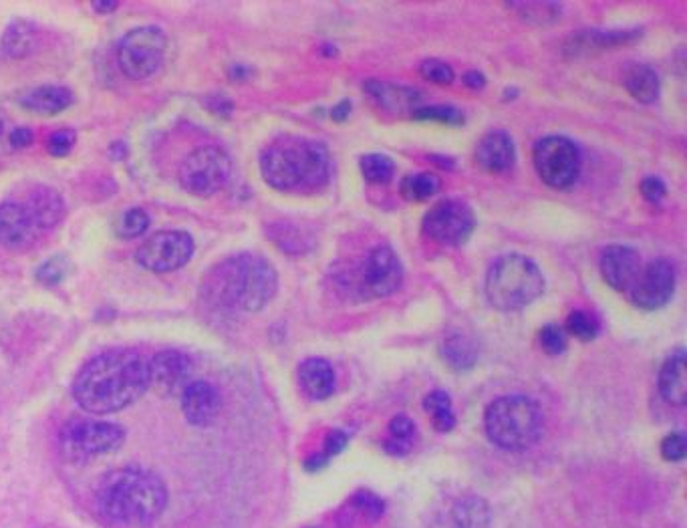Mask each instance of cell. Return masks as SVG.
<instances>
[{"label": "cell", "mask_w": 687, "mask_h": 528, "mask_svg": "<svg viewBox=\"0 0 687 528\" xmlns=\"http://www.w3.org/2000/svg\"><path fill=\"white\" fill-rule=\"evenodd\" d=\"M516 160L514 142L504 131H490L476 148V162L490 174H502L512 168Z\"/></svg>", "instance_id": "d6986e66"}, {"label": "cell", "mask_w": 687, "mask_h": 528, "mask_svg": "<svg viewBox=\"0 0 687 528\" xmlns=\"http://www.w3.org/2000/svg\"><path fill=\"white\" fill-rule=\"evenodd\" d=\"M623 85L631 93V97L641 103H653L659 97V77L647 65H629L623 73Z\"/></svg>", "instance_id": "d4e9b609"}, {"label": "cell", "mask_w": 687, "mask_h": 528, "mask_svg": "<svg viewBox=\"0 0 687 528\" xmlns=\"http://www.w3.org/2000/svg\"><path fill=\"white\" fill-rule=\"evenodd\" d=\"M661 454L665 460L669 462H679L685 458V438L683 434L675 432V434H669L663 442H661Z\"/></svg>", "instance_id": "b9f144b4"}, {"label": "cell", "mask_w": 687, "mask_h": 528, "mask_svg": "<svg viewBox=\"0 0 687 528\" xmlns=\"http://www.w3.org/2000/svg\"><path fill=\"white\" fill-rule=\"evenodd\" d=\"M168 39L158 27H137L117 47V63L129 79H148L164 63Z\"/></svg>", "instance_id": "52a82bcc"}, {"label": "cell", "mask_w": 687, "mask_h": 528, "mask_svg": "<svg viewBox=\"0 0 687 528\" xmlns=\"http://www.w3.org/2000/svg\"><path fill=\"white\" fill-rule=\"evenodd\" d=\"M23 206L31 214V218L37 224L41 234L55 228L65 214L63 198L55 190L45 188V186L35 188V192L29 196V200Z\"/></svg>", "instance_id": "7402d4cb"}, {"label": "cell", "mask_w": 687, "mask_h": 528, "mask_svg": "<svg viewBox=\"0 0 687 528\" xmlns=\"http://www.w3.org/2000/svg\"><path fill=\"white\" fill-rule=\"evenodd\" d=\"M442 355L458 371L472 369L478 361V351H476L474 343L468 337H464L462 333H454L444 341Z\"/></svg>", "instance_id": "83f0119b"}, {"label": "cell", "mask_w": 687, "mask_h": 528, "mask_svg": "<svg viewBox=\"0 0 687 528\" xmlns=\"http://www.w3.org/2000/svg\"><path fill=\"white\" fill-rule=\"evenodd\" d=\"M454 528H490V506L482 496H464L452 510Z\"/></svg>", "instance_id": "484cf974"}, {"label": "cell", "mask_w": 687, "mask_h": 528, "mask_svg": "<svg viewBox=\"0 0 687 528\" xmlns=\"http://www.w3.org/2000/svg\"><path fill=\"white\" fill-rule=\"evenodd\" d=\"M93 9H95L97 13H111V11L117 9V3H115V0H95Z\"/></svg>", "instance_id": "7dc6e473"}, {"label": "cell", "mask_w": 687, "mask_h": 528, "mask_svg": "<svg viewBox=\"0 0 687 528\" xmlns=\"http://www.w3.org/2000/svg\"><path fill=\"white\" fill-rule=\"evenodd\" d=\"M97 506L105 518L121 526H148L166 510L168 488L152 470L117 468L101 478Z\"/></svg>", "instance_id": "7a4b0ae2"}, {"label": "cell", "mask_w": 687, "mask_h": 528, "mask_svg": "<svg viewBox=\"0 0 687 528\" xmlns=\"http://www.w3.org/2000/svg\"><path fill=\"white\" fill-rule=\"evenodd\" d=\"M73 99H75L73 91L63 87V85H43V87L29 91L21 99V103L29 111L43 113V115H55V113L65 111L73 103Z\"/></svg>", "instance_id": "cb8c5ba5"}, {"label": "cell", "mask_w": 687, "mask_h": 528, "mask_svg": "<svg viewBox=\"0 0 687 528\" xmlns=\"http://www.w3.org/2000/svg\"><path fill=\"white\" fill-rule=\"evenodd\" d=\"M365 93L371 95L381 107L389 111H411L414 113L422 103V93L416 89H407L401 85H389L379 81H367Z\"/></svg>", "instance_id": "603a6c76"}, {"label": "cell", "mask_w": 687, "mask_h": 528, "mask_svg": "<svg viewBox=\"0 0 687 528\" xmlns=\"http://www.w3.org/2000/svg\"><path fill=\"white\" fill-rule=\"evenodd\" d=\"M349 111H351V103H349V101H341V103L333 109V119H335V121H343V119H347Z\"/></svg>", "instance_id": "681fc988"}, {"label": "cell", "mask_w": 687, "mask_h": 528, "mask_svg": "<svg viewBox=\"0 0 687 528\" xmlns=\"http://www.w3.org/2000/svg\"><path fill=\"white\" fill-rule=\"evenodd\" d=\"M675 291V267L667 258L649 262L631 291L633 303L643 311H655L667 305Z\"/></svg>", "instance_id": "5bb4252c"}, {"label": "cell", "mask_w": 687, "mask_h": 528, "mask_svg": "<svg viewBox=\"0 0 687 528\" xmlns=\"http://www.w3.org/2000/svg\"><path fill=\"white\" fill-rule=\"evenodd\" d=\"M9 144L17 150L29 148L33 144V131L29 127H17L9 134Z\"/></svg>", "instance_id": "f6af8a7d"}, {"label": "cell", "mask_w": 687, "mask_h": 528, "mask_svg": "<svg viewBox=\"0 0 687 528\" xmlns=\"http://www.w3.org/2000/svg\"><path fill=\"white\" fill-rule=\"evenodd\" d=\"M125 440V430L117 424L95 420H71L61 430V446L69 456L91 458L117 450Z\"/></svg>", "instance_id": "30bf717a"}, {"label": "cell", "mask_w": 687, "mask_h": 528, "mask_svg": "<svg viewBox=\"0 0 687 528\" xmlns=\"http://www.w3.org/2000/svg\"><path fill=\"white\" fill-rule=\"evenodd\" d=\"M37 41V27L29 21H15L3 35V49L9 57H25L33 51Z\"/></svg>", "instance_id": "4316f807"}, {"label": "cell", "mask_w": 687, "mask_h": 528, "mask_svg": "<svg viewBox=\"0 0 687 528\" xmlns=\"http://www.w3.org/2000/svg\"><path fill=\"white\" fill-rule=\"evenodd\" d=\"M347 442H349V438H347V434L343 430H333L327 436V440H325V452L323 454L327 458H333V456H337V454H341L345 450Z\"/></svg>", "instance_id": "ee69618b"}, {"label": "cell", "mask_w": 687, "mask_h": 528, "mask_svg": "<svg viewBox=\"0 0 687 528\" xmlns=\"http://www.w3.org/2000/svg\"><path fill=\"white\" fill-rule=\"evenodd\" d=\"M75 140H77V136H75L73 129H59L49 138V152L57 158H63L73 150Z\"/></svg>", "instance_id": "60d3db41"}, {"label": "cell", "mask_w": 687, "mask_h": 528, "mask_svg": "<svg viewBox=\"0 0 687 528\" xmlns=\"http://www.w3.org/2000/svg\"><path fill=\"white\" fill-rule=\"evenodd\" d=\"M150 228V216L142 208H131L115 220V234L121 238H137Z\"/></svg>", "instance_id": "d6a6232c"}, {"label": "cell", "mask_w": 687, "mask_h": 528, "mask_svg": "<svg viewBox=\"0 0 687 528\" xmlns=\"http://www.w3.org/2000/svg\"><path fill=\"white\" fill-rule=\"evenodd\" d=\"M232 176L230 156L216 146H202L188 154L180 166V184L198 198L220 192Z\"/></svg>", "instance_id": "9c48e42d"}, {"label": "cell", "mask_w": 687, "mask_h": 528, "mask_svg": "<svg viewBox=\"0 0 687 528\" xmlns=\"http://www.w3.org/2000/svg\"><path fill=\"white\" fill-rule=\"evenodd\" d=\"M416 438V424L407 416H397L389 424V438L385 440L383 448L391 456H405L411 450Z\"/></svg>", "instance_id": "f1b7e54d"}, {"label": "cell", "mask_w": 687, "mask_h": 528, "mask_svg": "<svg viewBox=\"0 0 687 528\" xmlns=\"http://www.w3.org/2000/svg\"><path fill=\"white\" fill-rule=\"evenodd\" d=\"M641 192H643V196H645V200L647 202H653V204H657V202H661L663 198H665V184L659 180V178H653V176H649V178H645L643 182H641Z\"/></svg>", "instance_id": "7bdbcfd3"}, {"label": "cell", "mask_w": 687, "mask_h": 528, "mask_svg": "<svg viewBox=\"0 0 687 528\" xmlns=\"http://www.w3.org/2000/svg\"><path fill=\"white\" fill-rule=\"evenodd\" d=\"M148 373L150 387H154L162 395H176L190 385L192 361L182 351L166 349L156 353L148 361Z\"/></svg>", "instance_id": "9a60e30c"}, {"label": "cell", "mask_w": 687, "mask_h": 528, "mask_svg": "<svg viewBox=\"0 0 687 528\" xmlns=\"http://www.w3.org/2000/svg\"><path fill=\"white\" fill-rule=\"evenodd\" d=\"M540 345L548 355H563L567 351V333L563 327L548 323L540 329Z\"/></svg>", "instance_id": "74e56055"}, {"label": "cell", "mask_w": 687, "mask_h": 528, "mask_svg": "<svg viewBox=\"0 0 687 528\" xmlns=\"http://www.w3.org/2000/svg\"><path fill=\"white\" fill-rule=\"evenodd\" d=\"M395 166L383 154H369L361 158V174L369 184H385L393 178Z\"/></svg>", "instance_id": "836d02e7"}, {"label": "cell", "mask_w": 687, "mask_h": 528, "mask_svg": "<svg viewBox=\"0 0 687 528\" xmlns=\"http://www.w3.org/2000/svg\"><path fill=\"white\" fill-rule=\"evenodd\" d=\"M260 172L274 190L315 194L331 178V158L319 142L285 136L262 152Z\"/></svg>", "instance_id": "277c9868"}, {"label": "cell", "mask_w": 687, "mask_h": 528, "mask_svg": "<svg viewBox=\"0 0 687 528\" xmlns=\"http://www.w3.org/2000/svg\"><path fill=\"white\" fill-rule=\"evenodd\" d=\"M401 196L407 202H426L440 190V180L432 174H416L407 176L401 182Z\"/></svg>", "instance_id": "4dcf8cb0"}, {"label": "cell", "mask_w": 687, "mask_h": 528, "mask_svg": "<svg viewBox=\"0 0 687 528\" xmlns=\"http://www.w3.org/2000/svg\"><path fill=\"white\" fill-rule=\"evenodd\" d=\"M299 383L311 400H327L335 391V369L327 359L309 357L299 365Z\"/></svg>", "instance_id": "ffe728a7"}, {"label": "cell", "mask_w": 687, "mask_h": 528, "mask_svg": "<svg viewBox=\"0 0 687 528\" xmlns=\"http://www.w3.org/2000/svg\"><path fill=\"white\" fill-rule=\"evenodd\" d=\"M464 81H466V85H468V87H472V89H482V87H484V83H486V79H484L480 73H476V71L468 73Z\"/></svg>", "instance_id": "c3c4849f"}, {"label": "cell", "mask_w": 687, "mask_h": 528, "mask_svg": "<svg viewBox=\"0 0 687 528\" xmlns=\"http://www.w3.org/2000/svg\"><path fill=\"white\" fill-rule=\"evenodd\" d=\"M544 291V277L536 264L522 254L498 258L486 277L488 303L504 313L532 305Z\"/></svg>", "instance_id": "8992f818"}, {"label": "cell", "mask_w": 687, "mask_h": 528, "mask_svg": "<svg viewBox=\"0 0 687 528\" xmlns=\"http://www.w3.org/2000/svg\"><path fill=\"white\" fill-rule=\"evenodd\" d=\"M414 119L422 121H440L448 125H460L464 121V115L450 105H432V107H418L414 113Z\"/></svg>", "instance_id": "d590c367"}, {"label": "cell", "mask_w": 687, "mask_h": 528, "mask_svg": "<svg viewBox=\"0 0 687 528\" xmlns=\"http://www.w3.org/2000/svg\"><path fill=\"white\" fill-rule=\"evenodd\" d=\"M67 275H69V258L65 256H53L45 260L37 271V279L49 287L61 283Z\"/></svg>", "instance_id": "8d00e7d4"}, {"label": "cell", "mask_w": 687, "mask_h": 528, "mask_svg": "<svg viewBox=\"0 0 687 528\" xmlns=\"http://www.w3.org/2000/svg\"><path fill=\"white\" fill-rule=\"evenodd\" d=\"M420 73L426 81H432V83H438V85H450L454 81V71L448 63L444 61H438V59H430V61H424L420 65Z\"/></svg>", "instance_id": "ab89813d"}, {"label": "cell", "mask_w": 687, "mask_h": 528, "mask_svg": "<svg viewBox=\"0 0 687 528\" xmlns=\"http://www.w3.org/2000/svg\"><path fill=\"white\" fill-rule=\"evenodd\" d=\"M403 277L405 273L399 256L387 244H379L365 256L355 283L363 297L379 299L397 293L403 285Z\"/></svg>", "instance_id": "8fae6325"}, {"label": "cell", "mask_w": 687, "mask_h": 528, "mask_svg": "<svg viewBox=\"0 0 687 528\" xmlns=\"http://www.w3.org/2000/svg\"><path fill=\"white\" fill-rule=\"evenodd\" d=\"M567 331L581 341H593L599 335V323L585 311H573L567 319Z\"/></svg>", "instance_id": "e575fe53"}, {"label": "cell", "mask_w": 687, "mask_h": 528, "mask_svg": "<svg viewBox=\"0 0 687 528\" xmlns=\"http://www.w3.org/2000/svg\"><path fill=\"white\" fill-rule=\"evenodd\" d=\"M484 426L492 444L508 452H522L540 440L544 418L540 406L526 395H506L488 406Z\"/></svg>", "instance_id": "5b68a950"}, {"label": "cell", "mask_w": 687, "mask_h": 528, "mask_svg": "<svg viewBox=\"0 0 687 528\" xmlns=\"http://www.w3.org/2000/svg\"><path fill=\"white\" fill-rule=\"evenodd\" d=\"M474 228L476 216L462 200H442L424 218L426 234L444 246H462Z\"/></svg>", "instance_id": "4fadbf2b"}, {"label": "cell", "mask_w": 687, "mask_h": 528, "mask_svg": "<svg viewBox=\"0 0 687 528\" xmlns=\"http://www.w3.org/2000/svg\"><path fill=\"white\" fill-rule=\"evenodd\" d=\"M327 462H329V458H327L325 454H315V456H311V458L305 462V466H307V470H311V472H317V470L325 468V466H327Z\"/></svg>", "instance_id": "bcb514c9"}, {"label": "cell", "mask_w": 687, "mask_h": 528, "mask_svg": "<svg viewBox=\"0 0 687 528\" xmlns=\"http://www.w3.org/2000/svg\"><path fill=\"white\" fill-rule=\"evenodd\" d=\"M222 408L220 391L208 381H194L182 391V410L192 426L206 428L214 424Z\"/></svg>", "instance_id": "ac0fdd59"}, {"label": "cell", "mask_w": 687, "mask_h": 528, "mask_svg": "<svg viewBox=\"0 0 687 528\" xmlns=\"http://www.w3.org/2000/svg\"><path fill=\"white\" fill-rule=\"evenodd\" d=\"M601 275L611 289L619 293H631L641 275L639 252L625 244H613L605 248L601 254Z\"/></svg>", "instance_id": "2e32d148"}, {"label": "cell", "mask_w": 687, "mask_h": 528, "mask_svg": "<svg viewBox=\"0 0 687 528\" xmlns=\"http://www.w3.org/2000/svg\"><path fill=\"white\" fill-rule=\"evenodd\" d=\"M39 236L41 232L23 204H0V244L11 250H23Z\"/></svg>", "instance_id": "e0dca14e"}, {"label": "cell", "mask_w": 687, "mask_h": 528, "mask_svg": "<svg viewBox=\"0 0 687 528\" xmlns=\"http://www.w3.org/2000/svg\"><path fill=\"white\" fill-rule=\"evenodd\" d=\"M194 254V240L184 230H162L150 236L140 250L137 262L152 273H172L182 269Z\"/></svg>", "instance_id": "7c38bea8"}, {"label": "cell", "mask_w": 687, "mask_h": 528, "mask_svg": "<svg viewBox=\"0 0 687 528\" xmlns=\"http://www.w3.org/2000/svg\"><path fill=\"white\" fill-rule=\"evenodd\" d=\"M514 9L526 19V21H536V23H553L557 21V17L561 15V7L553 5V3H520V5H514Z\"/></svg>", "instance_id": "f35d334b"}, {"label": "cell", "mask_w": 687, "mask_h": 528, "mask_svg": "<svg viewBox=\"0 0 687 528\" xmlns=\"http://www.w3.org/2000/svg\"><path fill=\"white\" fill-rule=\"evenodd\" d=\"M150 387L148 361L133 349H111L87 361L73 381L75 402L91 414H113Z\"/></svg>", "instance_id": "6da1fadb"}, {"label": "cell", "mask_w": 687, "mask_h": 528, "mask_svg": "<svg viewBox=\"0 0 687 528\" xmlns=\"http://www.w3.org/2000/svg\"><path fill=\"white\" fill-rule=\"evenodd\" d=\"M426 412L432 416L434 426L438 432H452L456 426V416L452 408V398L446 391H432L428 398L424 400Z\"/></svg>", "instance_id": "f546056e"}, {"label": "cell", "mask_w": 687, "mask_h": 528, "mask_svg": "<svg viewBox=\"0 0 687 528\" xmlns=\"http://www.w3.org/2000/svg\"><path fill=\"white\" fill-rule=\"evenodd\" d=\"M204 297L224 309L256 313L279 291V275L272 264L256 254L226 258L204 281Z\"/></svg>", "instance_id": "3957f363"}, {"label": "cell", "mask_w": 687, "mask_h": 528, "mask_svg": "<svg viewBox=\"0 0 687 528\" xmlns=\"http://www.w3.org/2000/svg\"><path fill=\"white\" fill-rule=\"evenodd\" d=\"M659 391L663 400L671 406L683 408L687 400V379H685V349H677L667 357L659 371Z\"/></svg>", "instance_id": "44dd1931"}, {"label": "cell", "mask_w": 687, "mask_h": 528, "mask_svg": "<svg viewBox=\"0 0 687 528\" xmlns=\"http://www.w3.org/2000/svg\"><path fill=\"white\" fill-rule=\"evenodd\" d=\"M633 37L635 35H631V33H579L577 37L571 39V47H567V51L579 55L583 51L619 45V43H625L627 39H633Z\"/></svg>", "instance_id": "1f68e13d"}, {"label": "cell", "mask_w": 687, "mask_h": 528, "mask_svg": "<svg viewBox=\"0 0 687 528\" xmlns=\"http://www.w3.org/2000/svg\"><path fill=\"white\" fill-rule=\"evenodd\" d=\"M532 160L538 178L555 190L571 188L579 180L583 166L579 148L563 136L542 138L534 146Z\"/></svg>", "instance_id": "ba28073f"}, {"label": "cell", "mask_w": 687, "mask_h": 528, "mask_svg": "<svg viewBox=\"0 0 687 528\" xmlns=\"http://www.w3.org/2000/svg\"><path fill=\"white\" fill-rule=\"evenodd\" d=\"M7 142H9V134H7V119H5V115H3V113H0V152L5 150Z\"/></svg>", "instance_id": "f907efd6"}]
</instances>
